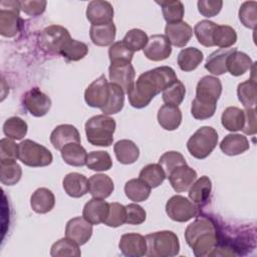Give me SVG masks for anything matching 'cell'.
I'll use <instances>...</instances> for the list:
<instances>
[{"label": "cell", "mask_w": 257, "mask_h": 257, "mask_svg": "<svg viewBox=\"0 0 257 257\" xmlns=\"http://www.w3.org/2000/svg\"><path fill=\"white\" fill-rule=\"evenodd\" d=\"M172 188L177 193L186 192L197 180V172L187 164L176 168L168 176Z\"/></svg>", "instance_id": "18"}, {"label": "cell", "mask_w": 257, "mask_h": 257, "mask_svg": "<svg viewBox=\"0 0 257 257\" xmlns=\"http://www.w3.org/2000/svg\"><path fill=\"white\" fill-rule=\"evenodd\" d=\"M18 159L28 167L40 168L50 165L53 161L51 152L31 140H24L19 144Z\"/></svg>", "instance_id": "6"}, {"label": "cell", "mask_w": 257, "mask_h": 257, "mask_svg": "<svg viewBox=\"0 0 257 257\" xmlns=\"http://www.w3.org/2000/svg\"><path fill=\"white\" fill-rule=\"evenodd\" d=\"M250 145L247 138L240 134L227 135L220 144L221 151L227 156L241 155L249 150Z\"/></svg>", "instance_id": "27"}, {"label": "cell", "mask_w": 257, "mask_h": 257, "mask_svg": "<svg viewBox=\"0 0 257 257\" xmlns=\"http://www.w3.org/2000/svg\"><path fill=\"white\" fill-rule=\"evenodd\" d=\"M253 65V61L248 54L242 51L235 50L232 52L226 62L227 71L233 76H240L247 72Z\"/></svg>", "instance_id": "32"}, {"label": "cell", "mask_w": 257, "mask_h": 257, "mask_svg": "<svg viewBox=\"0 0 257 257\" xmlns=\"http://www.w3.org/2000/svg\"><path fill=\"white\" fill-rule=\"evenodd\" d=\"M245 112V122L242 132L246 135H255L257 132L256 125V112L254 107H249L244 109Z\"/></svg>", "instance_id": "57"}, {"label": "cell", "mask_w": 257, "mask_h": 257, "mask_svg": "<svg viewBox=\"0 0 257 257\" xmlns=\"http://www.w3.org/2000/svg\"><path fill=\"white\" fill-rule=\"evenodd\" d=\"M50 143L54 149L60 151L67 144H80V135L77 128L72 124H59L52 131Z\"/></svg>", "instance_id": "20"}, {"label": "cell", "mask_w": 257, "mask_h": 257, "mask_svg": "<svg viewBox=\"0 0 257 257\" xmlns=\"http://www.w3.org/2000/svg\"><path fill=\"white\" fill-rule=\"evenodd\" d=\"M186 94V87L182 81L176 79L163 91V100L165 103L179 105L184 100Z\"/></svg>", "instance_id": "47"}, {"label": "cell", "mask_w": 257, "mask_h": 257, "mask_svg": "<svg viewBox=\"0 0 257 257\" xmlns=\"http://www.w3.org/2000/svg\"><path fill=\"white\" fill-rule=\"evenodd\" d=\"M88 52V47L84 42L70 39L60 50V55L68 61H78L82 59Z\"/></svg>", "instance_id": "46"}, {"label": "cell", "mask_w": 257, "mask_h": 257, "mask_svg": "<svg viewBox=\"0 0 257 257\" xmlns=\"http://www.w3.org/2000/svg\"><path fill=\"white\" fill-rule=\"evenodd\" d=\"M166 213L170 219L176 222H187L199 215V207L188 198L175 195L166 204Z\"/></svg>", "instance_id": "8"}, {"label": "cell", "mask_w": 257, "mask_h": 257, "mask_svg": "<svg viewBox=\"0 0 257 257\" xmlns=\"http://www.w3.org/2000/svg\"><path fill=\"white\" fill-rule=\"evenodd\" d=\"M134 53L131 49L126 47V45L121 41L113 42L108 48V57L110 63L112 62H131L134 56Z\"/></svg>", "instance_id": "52"}, {"label": "cell", "mask_w": 257, "mask_h": 257, "mask_svg": "<svg viewBox=\"0 0 257 257\" xmlns=\"http://www.w3.org/2000/svg\"><path fill=\"white\" fill-rule=\"evenodd\" d=\"M145 56L153 61H162L167 59L172 53V46L165 35H152L146 47L143 49Z\"/></svg>", "instance_id": "15"}, {"label": "cell", "mask_w": 257, "mask_h": 257, "mask_svg": "<svg viewBox=\"0 0 257 257\" xmlns=\"http://www.w3.org/2000/svg\"><path fill=\"white\" fill-rule=\"evenodd\" d=\"M121 253L128 257H142L147 253L146 237L138 233L123 234L118 243Z\"/></svg>", "instance_id": "17"}, {"label": "cell", "mask_w": 257, "mask_h": 257, "mask_svg": "<svg viewBox=\"0 0 257 257\" xmlns=\"http://www.w3.org/2000/svg\"><path fill=\"white\" fill-rule=\"evenodd\" d=\"M239 19L241 23L250 29H255L257 24V2L245 1L239 9Z\"/></svg>", "instance_id": "49"}, {"label": "cell", "mask_w": 257, "mask_h": 257, "mask_svg": "<svg viewBox=\"0 0 257 257\" xmlns=\"http://www.w3.org/2000/svg\"><path fill=\"white\" fill-rule=\"evenodd\" d=\"M199 12L205 17H214L220 13L223 1L221 0H199L197 2Z\"/></svg>", "instance_id": "54"}, {"label": "cell", "mask_w": 257, "mask_h": 257, "mask_svg": "<svg viewBox=\"0 0 257 257\" xmlns=\"http://www.w3.org/2000/svg\"><path fill=\"white\" fill-rule=\"evenodd\" d=\"M221 122L227 131H242L245 122V112L243 109L237 106H229L223 111Z\"/></svg>", "instance_id": "34"}, {"label": "cell", "mask_w": 257, "mask_h": 257, "mask_svg": "<svg viewBox=\"0 0 257 257\" xmlns=\"http://www.w3.org/2000/svg\"><path fill=\"white\" fill-rule=\"evenodd\" d=\"M109 96V82L104 75L93 80L84 91V100L91 107L103 108Z\"/></svg>", "instance_id": "10"}, {"label": "cell", "mask_w": 257, "mask_h": 257, "mask_svg": "<svg viewBox=\"0 0 257 257\" xmlns=\"http://www.w3.org/2000/svg\"><path fill=\"white\" fill-rule=\"evenodd\" d=\"M50 255L53 257H79L81 255V252L79 249V245L76 242L65 237L59 239L52 245Z\"/></svg>", "instance_id": "42"}, {"label": "cell", "mask_w": 257, "mask_h": 257, "mask_svg": "<svg viewBox=\"0 0 257 257\" xmlns=\"http://www.w3.org/2000/svg\"><path fill=\"white\" fill-rule=\"evenodd\" d=\"M151 187L142 179H132L124 185L125 196L136 203L146 201L151 194Z\"/></svg>", "instance_id": "36"}, {"label": "cell", "mask_w": 257, "mask_h": 257, "mask_svg": "<svg viewBox=\"0 0 257 257\" xmlns=\"http://www.w3.org/2000/svg\"><path fill=\"white\" fill-rule=\"evenodd\" d=\"M166 174L159 164H149L140 172V179L147 183L151 188L162 185L166 179Z\"/></svg>", "instance_id": "40"}, {"label": "cell", "mask_w": 257, "mask_h": 257, "mask_svg": "<svg viewBox=\"0 0 257 257\" xmlns=\"http://www.w3.org/2000/svg\"><path fill=\"white\" fill-rule=\"evenodd\" d=\"M108 75L110 82L117 84L127 92L135 83L136 71L131 62H112L108 67Z\"/></svg>", "instance_id": "13"}, {"label": "cell", "mask_w": 257, "mask_h": 257, "mask_svg": "<svg viewBox=\"0 0 257 257\" xmlns=\"http://www.w3.org/2000/svg\"><path fill=\"white\" fill-rule=\"evenodd\" d=\"M126 208V220L125 223L130 225H140L146 221L147 213L145 209L138 204H128Z\"/></svg>", "instance_id": "53"}, {"label": "cell", "mask_w": 257, "mask_h": 257, "mask_svg": "<svg viewBox=\"0 0 257 257\" xmlns=\"http://www.w3.org/2000/svg\"><path fill=\"white\" fill-rule=\"evenodd\" d=\"M114 155L117 161L123 165H131L137 162L140 157L138 146L131 140H120L113 146Z\"/></svg>", "instance_id": "29"}, {"label": "cell", "mask_w": 257, "mask_h": 257, "mask_svg": "<svg viewBox=\"0 0 257 257\" xmlns=\"http://www.w3.org/2000/svg\"><path fill=\"white\" fill-rule=\"evenodd\" d=\"M46 1H35V0H31V1H20V7L21 10L29 15V16H38L40 14H42L45 11L46 8Z\"/></svg>", "instance_id": "56"}, {"label": "cell", "mask_w": 257, "mask_h": 257, "mask_svg": "<svg viewBox=\"0 0 257 257\" xmlns=\"http://www.w3.org/2000/svg\"><path fill=\"white\" fill-rule=\"evenodd\" d=\"M86 167L96 172L108 171L112 167V161L107 152L93 151L87 155Z\"/></svg>", "instance_id": "45"}, {"label": "cell", "mask_w": 257, "mask_h": 257, "mask_svg": "<svg viewBox=\"0 0 257 257\" xmlns=\"http://www.w3.org/2000/svg\"><path fill=\"white\" fill-rule=\"evenodd\" d=\"M62 160L69 166L82 167L86 165L87 153L79 143H70L65 145L61 150Z\"/></svg>", "instance_id": "30"}, {"label": "cell", "mask_w": 257, "mask_h": 257, "mask_svg": "<svg viewBox=\"0 0 257 257\" xmlns=\"http://www.w3.org/2000/svg\"><path fill=\"white\" fill-rule=\"evenodd\" d=\"M116 34V28L113 22L102 25H91L89 36L93 44L97 46L111 45Z\"/></svg>", "instance_id": "28"}, {"label": "cell", "mask_w": 257, "mask_h": 257, "mask_svg": "<svg viewBox=\"0 0 257 257\" xmlns=\"http://www.w3.org/2000/svg\"><path fill=\"white\" fill-rule=\"evenodd\" d=\"M203 52L196 47L184 48L178 55V65L183 71L195 70L203 61Z\"/></svg>", "instance_id": "33"}, {"label": "cell", "mask_w": 257, "mask_h": 257, "mask_svg": "<svg viewBox=\"0 0 257 257\" xmlns=\"http://www.w3.org/2000/svg\"><path fill=\"white\" fill-rule=\"evenodd\" d=\"M109 204L104 199L92 198L83 207L82 217L92 225L103 223L107 213Z\"/></svg>", "instance_id": "21"}, {"label": "cell", "mask_w": 257, "mask_h": 257, "mask_svg": "<svg viewBox=\"0 0 257 257\" xmlns=\"http://www.w3.org/2000/svg\"><path fill=\"white\" fill-rule=\"evenodd\" d=\"M63 190L72 198H80L88 192V180L79 173H69L62 181Z\"/></svg>", "instance_id": "22"}, {"label": "cell", "mask_w": 257, "mask_h": 257, "mask_svg": "<svg viewBox=\"0 0 257 257\" xmlns=\"http://www.w3.org/2000/svg\"><path fill=\"white\" fill-rule=\"evenodd\" d=\"M113 189V182L107 175L95 174L88 180V192L93 198L106 199L111 195Z\"/></svg>", "instance_id": "23"}, {"label": "cell", "mask_w": 257, "mask_h": 257, "mask_svg": "<svg viewBox=\"0 0 257 257\" xmlns=\"http://www.w3.org/2000/svg\"><path fill=\"white\" fill-rule=\"evenodd\" d=\"M147 256L150 257H173L180 252L178 236L169 230L159 231L146 236Z\"/></svg>", "instance_id": "4"}, {"label": "cell", "mask_w": 257, "mask_h": 257, "mask_svg": "<svg viewBox=\"0 0 257 257\" xmlns=\"http://www.w3.org/2000/svg\"><path fill=\"white\" fill-rule=\"evenodd\" d=\"M237 95L239 101L243 104L245 108L254 107L256 104V79L255 77L249 78L238 84Z\"/></svg>", "instance_id": "38"}, {"label": "cell", "mask_w": 257, "mask_h": 257, "mask_svg": "<svg viewBox=\"0 0 257 257\" xmlns=\"http://www.w3.org/2000/svg\"><path fill=\"white\" fill-rule=\"evenodd\" d=\"M126 220V208L119 203H109L108 213L103 222L104 225L112 228H116L125 223Z\"/></svg>", "instance_id": "50"}, {"label": "cell", "mask_w": 257, "mask_h": 257, "mask_svg": "<svg viewBox=\"0 0 257 257\" xmlns=\"http://www.w3.org/2000/svg\"><path fill=\"white\" fill-rule=\"evenodd\" d=\"M218 24L210 20L199 21L194 27V33L198 42L205 47L215 46L213 42V33Z\"/></svg>", "instance_id": "44"}, {"label": "cell", "mask_w": 257, "mask_h": 257, "mask_svg": "<svg viewBox=\"0 0 257 257\" xmlns=\"http://www.w3.org/2000/svg\"><path fill=\"white\" fill-rule=\"evenodd\" d=\"M185 239L197 257L211 256L218 248L219 239L215 224L206 217H200L188 225Z\"/></svg>", "instance_id": "2"}, {"label": "cell", "mask_w": 257, "mask_h": 257, "mask_svg": "<svg viewBox=\"0 0 257 257\" xmlns=\"http://www.w3.org/2000/svg\"><path fill=\"white\" fill-rule=\"evenodd\" d=\"M22 176V169L16 160H1L0 162V181L5 186L17 184Z\"/></svg>", "instance_id": "35"}, {"label": "cell", "mask_w": 257, "mask_h": 257, "mask_svg": "<svg viewBox=\"0 0 257 257\" xmlns=\"http://www.w3.org/2000/svg\"><path fill=\"white\" fill-rule=\"evenodd\" d=\"M86 18L91 25H102L112 22L113 7L107 1L93 0L86 7Z\"/></svg>", "instance_id": "14"}, {"label": "cell", "mask_w": 257, "mask_h": 257, "mask_svg": "<svg viewBox=\"0 0 257 257\" xmlns=\"http://www.w3.org/2000/svg\"><path fill=\"white\" fill-rule=\"evenodd\" d=\"M115 125V120L106 114L90 117L84 125L88 143L97 147H109L113 142Z\"/></svg>", "instance_id": "3"}, {"label": "cell", "mask_w": 257, "mask_h": 257, "mask_svg": "<svg viewBox=\"0 0 257 257\" xmlns=\"http://www.w3.org/2000/svg\"><path fill=\"white\" fill-rule=\"evenodd\" d=\"M237 41L235 29L229 25H217L213 33V42L220 48H229Z\"/></svg>", "instance_id": "41"}, {"label": "cell", "mask_w": 257, "mask_h": 257, "mask_svg": "<svg viewBox=\"0 0 257 257\" xmlns=\"http://www.w3.org/2000/svg\"><path fill=\"white\" fill-rule=\"evenodd\" d=\"M92 235V224L83 217L70 219L65 226V236L79 246L85 244Z\"/></svg>", "instance_id": "16"}, {"label": "cell", "mask_w": 257, "mask_h": 257, "mask_svg": "<svg viewBox=\"0 0 257 257\" xmlns=\"http://www.w3.org/2000/svg\"><path fill=\"white\" fill-rule=\"evenodd\" d=\"M148 40L149 37L145 31L135 28L126 32L122 39V42L126 45L128 49H131L133 52H136L144 49L148 43Z\"/></svg>", "instance_id": "48"}, {"label": "cell", "mask_w": 257, "mask_h": 257, "mask_svg": "<svg viewBox=\"0 0 257 257\" xmlns=\"http://www.w3.org/2000/svg\"><path fill=\"white\" fill-rule=\"evenodd\" d=\"M192 35L193 29L185 21L168 23L165 27V36L172 45L177 47H184L187 45Z\"/></svg>", "instance_id": "19"}, {"label": "cell", "mask_w": 257, "mask_h": 257, "mask_svg": "<svg viewBox=\"0 0 257 257\" xmlns=\"http://www.w3.org/2000/svg\"><path fill=\"white\" fill-rule=\"evenodd\" d=\"M222 93V83L218 77L206 75L202 77L196 87L195 101L210 105L217 106V101Z\"/></svg>", "instance_id": "9"}, {"label": "cell", "mask_w": 257, "mask_h": 257, "mask_svg": "<svg viewBox=\"0 0 257 257\" xmlns=\"http://www.w3.org/2000/svg\"><path fill=\"white\" fill-rule=\"evenodd\" d=\"M71 39L66 28L60 25H50L46 27L41 34L43 47L53 53H60L63 46Z\"/></svg>", "instance_id": "11"}, {"label": "cell", "mask_w": 257, "mask_h": 257, "mask_svg": "<svg viewBox=\"0 0 257 257\" xmlns=\"http://www.w3.org/2000/svg\"><path fill=\"white\" fill-rule=\"evenodd\" d=\"M55 205V197L47 188L37 189L30 198V206L37 214H46L50 212Z\"/></svg>", "instance_id": "25"}, {"label": "cell", "mask_w": 257, "mask_h": 257, "mask_svg": "<svg viewBox=\"0 0 257 257\" xmlns=\"http://www.w3.org/2000/svg\"><path fill=\"white\" fill-rule=\"evenodd\" d=\"M124 104V91L115 83L109 82V96L106 104L100 110L103 114L109 115L119 112Z\"/></svg>", "instance_id": "37"}, {"label": "cell", "mask_w": 257, "mask_h": 257, "mask_svg": "<svg viewBox=\"0 0 257 257\" xmlns=\"http://www.w3.org/2000/svg\"><path fill=\"white\" fill-rule=\"evenodd\" d=\"M28 125L19 116H11L5 120L3 124L4 135L11 140H22L27 134Z\"/></svg>", "instance_id": "43"}, {"label": "cell", "mask_w": 257, "mask_h": 257, "mask_svg": "<svg viewBox=\"0 0 257 257\" xmlns=\"http://www.w3.org/2000/svg\"><path fill=\"white\" fill-rule=\"evenodd\" d=\"M237 48H219L212 52L205 63V68L214 75H221L227 72V58Z\"/></svg>", "instance_id": "26"}, {"label": "cell", "mask_w": 257, "mask_h": 257, "mask_svg": "<svg viewBox=\"0 0 257 257\" xmlns=\"http://www.w3.org/2000/svg\"><path fill=\"white\" fill-rule=\"evenodd\" d=\"M212 182L209 177L202 176L196 180L189 189V198L197 206L204 205L211 194Z\"/></svg>", "instance_id": "31"}, {"label": "cell", "mask_w": 257, "mask_h": 257, "mask_svg": "<svg viewBox=\"0 0 257 257\" xmlns=\"http://www.w3.org/2000/svg\"><path fill=\"white\" fill-rule=\"evenodd\" d=\"M23 105L30 114L40 117L49 111L51 107V99L38 87H34L24 94Z\"/></svg>", "instance_id": "12"}, {"label": "cell", "mask_w": 257, "mask_h": 257, "mask_svg": "<svg viewBox=\"0 0 257 257\" xmlns=\"http://www.w3.org/2000/svg\"><path fill=\"white\" fill-rule=\"evenodd\" d=\"M0 8V33L4 37H13L19 32L22 23L19 16L20 1H1Z\"/></svg>", "instance_id": "7"}, {"label": "cell", "mask_w": 257, "mask_h": 257, "mask_svg": "<svg viewBox=\"0 0 257 257\" xmlns=\"http://www.w3.org/2000/svg\"><path fill=\"white\" fill-rule=\"evenodd\" d=\"M176 79V72L170 66H160L142 73L126 92L130 104L136 108L146 107Z\"/></svg>", "instance_id": "1"}, {"label": "cell", "mask_w": 257, "mask_h": 257, "mask_svg": "<svg viewBox=\"0 0 257 257\" xmlns=\"http://www.w3.org/2000/svg\"><path fill=\"white\" fill-rule=\"evenodd\" d=\"M158 122L166 131L177 130L182 122V111L177 105L164 104L158 111Z\"/></svg>", "instance_id": "24"}, {"label": "cell", "mask_w": 257, "mask_h": 257, "mask_svg": "<svg viewBox=\"0 0 257 257\" xmlns=\"http://www.w3.org/2000/svg\"><path fill=\"white\" fill-rule=\"evenodd\" d=\"M218 144V133L212 126H201L188 140L189 153L198 160L207 158Z\"/></svg>", "instance_id": "5"}, {"label": "cell", "mask_w": 257, "mask_h": 257, "mask_svg": "<svg viewBox=\"0 0 257 257\" xmlns=\"http://www.w3.org/2000/svg\"><path fill=\"white\" fill-rule=\"evenodd\" d=\"M186 160L184 156L176 151H170L166 152L161 156L159 159V165L163 168L166 176L168 177L172 171H174L176 168L186 165Z\"/></svg>", "instance_id": "51"}, {"label": "cell", "mask_w": 257, "mask_h": 257, "mask_svg": "<svg viewBox=\"0 0 257 257\" xmlns=\"http://www.w3.org/2000/svg\"><path fill=\"white\" fill-rule=\"evenodd\" d=\"M156 2L161 6L163 16L168 23H176V22L182 21L185 14V8L181 1L164 0V1H156Z\"/></svg>", "instance_id": "39"}, {"label": "cell", "mask_w": 257, "mask_h": 257, "mask_svg": "<svg viewBox=\"0 0 257 257\" xmlns=\"http://www.w3.org/2000/svg\"><path fill=\"white\" fill-rule=\"evenodd\" d=\"M18 154L19 145L9 138H4L0 141V160H17Z\"/></svg>", "instance_id": "55"}]
</instances>
